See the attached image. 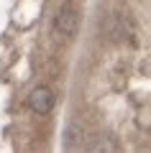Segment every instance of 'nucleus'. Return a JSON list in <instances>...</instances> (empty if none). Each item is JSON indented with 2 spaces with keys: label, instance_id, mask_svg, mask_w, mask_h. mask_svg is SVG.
<instances>
[{
  "label": "nucleus",
  "instance_id": "f257e3e1",
  "mask_svg": "<svg viewBox=\"0 0 151 153\" xmlns=\"http://www.w3.org/2000/svg\"><path fill=\"white\" fill-rule=\"evenodd\" d=\"M77 28H80V13L72 10V8H62L54 18V31L64 38H72L77 33Z\"/></svg>",
  "mask_w": 151,
  "mask_h": 153
},
{
  "label": "nucleus",
  "instance_id": "f03ea898",
  "mask_svg": "<svg viewBox=\"0 0 151 153\" xmlns=\"http://www.w3.org/2000/svg\"><path fill=\"white\" fill-rule=\"evenodd\" d=\"M28 105H31V110L36 115H49L51 110H54V92L49 87H33L31 94H28Z\"/></svg>",
  "mask_w": 151,
  "mask_h": 153
},
{
  "label": "nucleus",
  "instance_id": "20e7f679",
  "mask_svg": "<svg viewBox=\"0 0 151 153\" xmlns=\"http://www.w3.org/2000/svg\"><path fill=\"white\" fill-rule=\"evenodd\" d=\"M87 153H115V140L110 135H105V133H100V135H95L90 140Z\"/></svg>",
  "mask_w": 151,
  "mask_h": 153
},
{
  "label": "nucleus",
  "instance_id": "39448f33",
  "mask_svg": "<svg viewBox=\"0 0 151 153\" xmlns=\"http://www.w3.org/2000/svg\"><path fill=\"white\" fill-rule=\"evenodd\" d=\"M105 33L110 36V41H120L125 36V18L123 16H110L105 23Z\"/></svg>",
  "mask_w": 151,
  "mask_h": 153
},
{
  "label": "nucleus",
  "instance_id": "7ed1b4c3",
  "mask_svg": "<svg viewBox=\"0 0 151 153\" xmlns=\"http://www.w3.org/2000/svg\"><path fill=\"white\" fill-rule=\"evenodd\" d=\"M82 140H85V125L80 120H69L64 133H62V148L64 151H74V148L82 146Z\"/></svg>",
  "mask_w": 151,
  "mask_h": 153
}]
</instances>
